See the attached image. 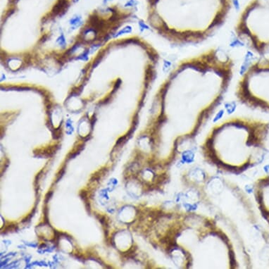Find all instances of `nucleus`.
<instances>
[{
	"instance_id": "1a4fd4ad",
	"label": "nucleus",
	"mask_w": 269,
	"mask_h": 269,
	"mask_svg": "<svg viewBox=\"0 0 269 269\" xmlns=\"http://www.w3.org/2000/svg\"><path fill=\"white\" fill-rule=\"evenodd\" d=\"M88 53H89V51H86V52H85L84 54H83L82 55L79 56V57H78V59H81V60H87V55H88Z\"/></svg>"
},
{
	"instance_id": "0eeeda50",
	"label": "nucleus",
	"mask_w": 269,
	"mask_h": 269,
	"mask_svg": "<svg viewBox=\"0 0 269 269\" xmlns=\"http://www.w3.org/2000/svg\"><path fill=\"white\" fill-rule=\"evenodd\" d=\"M130 28H130V26L126 27V28H123V30H121V31H119V32L118 33V34H117V35H116V37H117V36H119V35H121L122 34L130 33V31H131V29H130Z\"/></svg>"
},
{
	"instance_id": "423d86ee",
	"label": "nucleus",
	"mask_w": 269,
	"mask_h": 269,
	"mask_svg": "<svg viewBox=\"0 0 269 269\" xmlns=\"http://www.w3.org/2000/svg\"><path fill=\"white\" fill-rule=\"evenodd\" d=\"M80 23H81V18L80 16H75L70 21V23H71V25L75 26H78L80 24Z\"/></svg>"
},
{
	"instance_id": "7ed1b4c3",
	"label": "nucleus",
	"mask_w": 269,
	"mask_h": 269,
	"mask_svg": "<svg viewBox=\"0 0 269 269\" xmlns=\"http://www.w3.org/2000/svg\"><path fill=\"white\" fill-rule=\"evenodd\" d=\"M234 33L257 55L269 54V0H250L239 13Z\"/></svg>"
},
{
	"instance_id": "39448f33",
	"label": "nucleus",
	"mask_w": 269,
	"mask_h": 269,
	"mask_svg": "<svg viewBox=\"0 0 269 269\" xmlns=\"http://www.w3.org/2000/svg\"><path fill=\"white\" fill-rule=\"evenodd\" d=\"M68 6V2L65 0H59L57 2V4L54 6L53 12L55 14H59L62 11H64L66 6Z\"/></svg>"
},
{
	"instance_id": "f257e3e1",
	"label": "nucleus",
	"mask_w": 269,
	"mask_h": 269,
	"mask_svg": "<svg viewBox=\"0 0 269 269\" xmlns=\"http://www.w3.org/2000/svg\"><path fill=\"white\" fill-rule=\"evenodd\" d=\"M234 71L233 58L219 47L176 63L154 101L150 142L166 138L174 149L194 139L222 103Z\"/></svg>"
},
{
	"instance_id": "f03ea898",
	"label": "nucleus",
	"mask_w": 269,
	"mask_h": 269,
	"mask_svg": "<svg viewBox=\"0 0 269 269\" xmlns=\"http://www.w3.org/2000/svg\"><path fill=\"white\" fill-rule=\"evenodd\" d=\"M148 21L174 46L205 42L220 29L232 9V0H147Z\"/></svg>"
},
{
	"instance_id": "20e7f679",
	"label": "nucleus",
	"mask_w": 269,
	"mask_h": 269,
	"mask_svg": "<svg viewBox=\"0 0 269 269\" xmlns=\"http://www.w3.org/2000/svg\"><path fill=\"white\" fill-rule=\"evenodd\" d=\"M235 96L242 104L269 114V56L248 65L239 78Z\"/></svg>"
},
{
	"instance_id": "9d476101",
	"label": "nucleus",
	"mask_w": 269,
	"mask_h": 269,
	"mask_svg": "<svg viewBox=\"0 0 269 269\" xmlns=\"http://www.w3.org/2000/svg\"><path fill=\"white\" fill-rule=\"evenodd\" d=\"M263 216H264V218H265L266 220L268 221V225H269V214H264V215H263Z\"/></svg>"
},
{
	"instance_id": "6e6552de",
	"label": "nucleus",
	"mask_w": 269,
	"mask_h": 269,
	"mask_svg": "<svg viewBox=\"0 0 269 269\" xmlns=\"http://www.w3.org/2000/svg\"><path fill=\"white\" fill-rule=\"evenodd\" d=\"M56 42H57V43L59 44L60 46L64 47L65 44V38L64 37V35L60 36V37L58 38V40H57V41H56Z\"/></svg>"
}]
</instances>
